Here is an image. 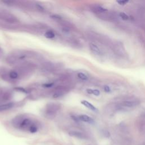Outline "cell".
<instances>
[{
  "label": "cell",
  "mask_w": 145,
  "mask_h": 145,
  "mask_svg": "<svg viewBox=\"0 0 145 145\" xmlns=\"http://www.w3.org/2000/svg\"><path fill=\"white\" fill-rule=\"evenodd\" d=\"M15 89H16L17 91H18L19 92H23L25 93H27L28 92L27 90H26L25 89H24V88H22V87H16V88H15Z\"/></svg>",
  "instance_id": "19"
},
{
  "label": "cell",
  "mask_w": 145,
  "mask_h": 145,
  "mask_svg": "<svg viewBox=\"0 0 145 145\" xmlns=\"http://www.w3.org/2000/svg\"><path fill=\"white\" fill-rule=\"evenodd\" d=\"M89 47L91 50V51L96 56H101L103 55V52L101 50V49L99 48L97 45L95 44L94 43L91 42L89 44Z\"/></svg>",
  "instance_id": "8"
},
{
  "label": "cell",
  "mask_w": 145,
  "mask_h": 145,
  "mask_svg": "<svg viewBox=\"0 0 145 145\" xmlns=\"http://www.w3.org/2000/svg\"><path fill=\"white\" fill-rule=\"evenodd\" d=\"M0 20L11 24H17L19 22V19L16 16L12 13L6 11L0 12Z\"/></svg>",
  "instance_id": "4"
},
{
  "label": "cell",
  "mask_w": 145,
  "mask_h": 145,
  "mask_svg": "<svg viewBox=\"0 0 145 145\" xmlns=\"http://www.w3.org/2000/svg\"><path fill=\"white\" fill-rule=\"evenodd\" d=\"M61 108V105L58 103L50 102L45 105L44 109L45 116L49 119L54 118Z\"/></svg>",
  "instance_id": "3"
},
{
  "label": "cell",
  "mask_w": 145,
  "mask_h": 145,
  "mask_svg": "<svg viewBox=\"0 0 145 145\" xmlns=\"http://www.w3.org/2000/svg\"><path fill=\"white\" fill-rule=\"evenodd\" d=\"M77 77L81 80L86 81L88 79V76L83 72H78L77 73Z\"/></svg>",
  "instance_id": "16"
},
{
  "label": "cell",
  "mask_w": 145,
  "mask_h": 145,
  "mask_svg": "<svg viewBox=\"0 0 145 145\" xmlns=\"http://www.w3.org/2000/svg\"><path fill=\"white\" fill-rule=\"evenodd\" d=\"M69 91V88L67 86H58L54 90V92L52 95L53 99H58L63 96Z\"/></svg>",
  "instance_id": "6"
},
{
  "label": "cell",
  "mask_w": 145,
  "mask_h": 145,
  "mask_svg": "<svg viewBox=\"0 0 145 145\" xmlns=\"http://www.w3.org/2000/svg\"><path fill=\"white\" fill-rule=\"evenodd\" d=\"M117 2L121 5H124L128 2V1H117Z\"/></svg>",
  "instance_id": "21"
},
{
  "label": "cell",
  "mask_w": 145,
  "mask_h": 145,
  "mask_svg": "<svg viewBox=\"0 0 145 145\" xmlns=\"http://www.w3.org/2000/svg\"><path fill=\"white\" fill-rule=\"evenodd\" d=\"M12 123L15 128L28 131L33 125L36 124L31 118L25 114H20L14 117L12 121Z\"/></svg>",
  "instance_id": "2"
},
{
  "label": "cell",
  "mask_w": 145,
  "mask_h": 145,
  "mask_svg": "<svg viewBox=\"0 0 145 145\" xmlns=\"http://www.w3.org/2000/svg\"><path fill=\"white\" fill-rule=\"evenodd\" d=\"M103 89H104V91L105 92H107V93H109V92H111V89L110 88L109 86H104V87H103Z\"/></svg>",
  "instance_id": "20"
},
{
  "label": "cell",
  "mask_w": 145,
  "mask_h": 145,
  "mask_svg": "<svg viewBox=\"0 0 145 145\" xmlns=\"http://www.w3.org/2000/svg\"><path fill=\"white\" fill-rule=\"evenodd\" d=\"M119 16H120V17L122 19H123V20H128L129 18V16H128V15H127V14H126L125 12H120Z\"/></svg>",
  "instance_id": "17"
},
{
  "label": "cell",
  "mask_w": 145,
  "mask_h": 145,
  "mask_svg": "<svg viewBox=\"0 0 145 145\" xmlns=\"http://www.w3.org/2000/svg\"><path fill=\"white\" fill-rule=\"evenodd\" d=\"M15 105V103L14 102H8L4 104H0V112H3L8 110L12 108Z\"/></svg>",
  "instance_id": "9"
},
{
  "label": "cell",
  "mask_w": 145,
  "mask_h": 145,
  "mask_svg": "<svg viewBox=\"0 0 145 145\" xmlns=\"http://www.w3.org/2000/svg\"><path fill=\"white\" fill-rule=\"evenodd\" d=\"M3 50L0 48V57H1L2 56H3Z\"/></svg>",
  "instance_id": "22"
},
{
  "label": "cell",
  "mask_w": 145,
  "mask_h": 145,
  "mask_svg": "<svg viewBox=\"0 0 145 145\" xmlns=\"http://www.w3.org/2000/svg\"><path fill=\"white\" fill-rule=\"evenodd\" d=\"M69 134L71 137H75V138H79V139H84L86 138L85 135L83 133H82L80 131H78L72 130V131H69Z\"/></svg>",
  "instance_id": "12"
},
{
  "label": "cell",
  "mask_w": 145,
  "mask_h": 145,
  "mask_svg": "<svg viewBox=\"0 0 145 145\" xmlns=\"http://www.w3.org/2000/svg\"><path fill=\"white\" fill-rule=\"evenodd\" d=\"M37 56V54L34 51L16 50L8 54L5 59L8 65L13 66L25 62V61L27 58H35Z\"/></svg>",
  "instance_id": "1"
},
{
  "label": "cell",
  "mask_w": 145,
  "mask_h": 145,
  "mask_svg": "<svg viewBox=\"0 0 145 145\" xmlns=\"http://www.w3.org/2000/svg\"><path fill=\"white\" fill-rule=\"evenodd\" d=\"M86 92L88 94H92L93 95H95L96 96H98L100 95V92L99 89H92V88H88L86 89Z\"/></svg>",
  "instance_id": "15"
},
{
  "label": "cell",
  "mask_w": 145,
  "mask_h": 145,
  "mask_svg": "<svg viewBox=\"0 0 145 145\" xmlns=\"http://www.w3.org/2000/svg\"><path fill=\"white\" fill-rule=\"evenodd\" d=\"M140 101L136 99H128L123 101L121 103V105L124 107L127 108H133L135 106H137L139 104Z\"/></svg>",
  "instance_id": "7"
},
{
  "label": "cell",
  "mask_w": 145,
  "mask_h": 145,
  "mask_svg": "<svg viewBox=\"0 0 145 145\" xmlns=\"http://www.w3.org/2000/svg\"><path fill=\"white\" fill-rule=\"evenodd\" d=\"M80 103L83 105H84L89 110L93 112H97V109L92 103H89V101L85 100H83L80 101Z\"/></svg>",
  "instance_id": "11"
},
{
  "label": "cell",
  "mask_w": 145,
  "mask_h": 145,
  "mask_svg": "<svg viewBox=\"0 0 145 145\" xmlns=\"http://www.w3.org/2000/svg\"><path fill=\"white\" fill-rule=\"evenodd\" d=\"M42 86L45 88H50L54 86V82H46L44 83Z\"/></svg>",
  "instance_id": "18"
},
{
  "label": "cell",
  "mask_w": 145,
  "mask_h": 145,
  "mask_svg": "<svg viewBox=\"0 0 145 145\" xmlns=\"http://www.w3.org/2000/svg\"><path fill=\"white\" fill-rule=\"evenodd\" d=\"M44 36L48 39H52L56 37L54 32L52 29H48L44 33Z\"/></svg>",
  "instance_id": "13"
},
{
  "label": "cell",
  "mask_w": 145,
  "mask_h": 145,
  "mask_svg": "<svg viewBox=\"0 0 145 145\" xmlns=\"http://www.w3.org/2000/svg\"><path fill=\"white\" fill-rule=\"evenodd\" d=\"M12 93L10 91H5L1 93V98L3 100H8L12 97Z\"/></svg>",
  "instance_id": "14"
},
{
  "label": "cell",
  "mask_w": 145,
  "mask_h": 145,
  "mask_svg": "<svg viewBox=\"0 0 145 145\" xmlns=\"http://www.w3.org/2000/svg\"><path fill=\"white\" fill-rule=\"evenodd\" d=\"M78 119L81 121L89 123H94V120L91 117L86 115V114H80L78 117Z\"/></svg>",
  "instance_id": "10"
},
{
  "label": "cell",
  "mask_w": 145,
  "mask_h": 145,
  "mask_svg": "<svg viewBox=\"0 0 145 145\" xmlns=\"http://www.w3.org/2000/svg\"><path fill=\"white\" fill-rule=\"evenodd\" d=\"M62 67V64L59 63H54L53 62H45L42 63L41 68L46 72H52L59 70Z\"/></svg>",
  "instance_id": "5"
}]
</instances>
